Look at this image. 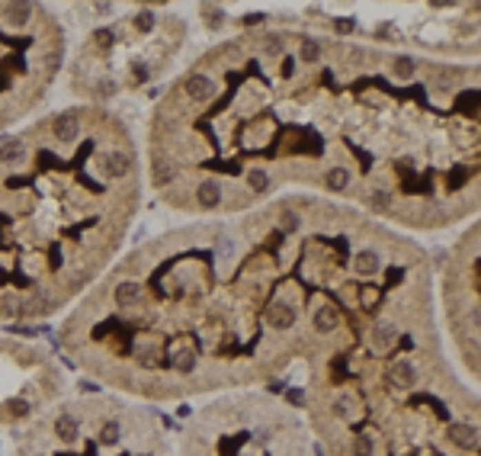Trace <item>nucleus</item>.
<instances>
[{"mask_svg": "<svg viewBox=\"0 0 481 456\" xmlns=\"http://www.w3.org/2000/svg\"><path fill=\"white\" fill-rule=\"evenodd\" d=\"M469 55L353 23L254 17L154 100L141 158L151 193L190 219L318 196L405 235L453 228L481 203Z\"/></svg>", "mask_w": 481, "mask_h": 456, "instance_id": "1", "label": "nucleus"}, {"mask_svg": "<svg viewBox=\"0 0 481 456\" xmlns=\"http://www.w3.org/2000/svg\"><path fill=\"white\" fill-rule=\"evenodd\" d=\"M481 228L472 222L446 251L440 264V306H443L446 335L453 341L462 370L472 376L481 373Z\"/></svg>", "mask_w": 481, "mask_h": 456, "instance_id": "9", "label": "nucleus"}, {"mask_svg": "<svg viewBox=\"0 0 481 456\" xmlns=\"http://www.w3.org/2000/svg\"><path fill=\"white\" fill-rule=\"evenodd\" d=\"M145 161L110 106L71 103L0 135V321H45L112 267Z\"/></svg>", "mask_w": 481, "mask_h": 456, "instance_id": "3", "label": "nucleus"}, {"mask_svg": "<svg viewBox=\"0 0 481 456\" xmlns=\"http://www.w3.org/2000/svg\"><path fill=\"white\" fill-rule=\"evenodd\" d=\"M174 456H318L302 411L260 389L215 395L186 418Z\"/></svg>", "mask_w": 481, "mask_h": 456, "instance_id": "7", "label": "nucleus"}, {"mask_svg": "<svg viewBox=\"0 0 481 456\" xmlns=\"http://www.w3.org/2000/svg\"><path fill=\"white\" fill-rule=\"evenodd\" d=\"M186 39L183 19L154 7H129L125 17L90 29L71 65V90L81 103L139 90L176 58Z\"/></svg>", "mask_w": 481, "mask_h": 456, "instance_id": "6", "label": "nucleus"}, {"mask_svg": "<svg viewBox=\"0 0 481 456\" xmlns=\"http://www.w3.org/2000/svg\"><path fill=\"white\" fill-rule=\"evenodd\" d=\"M61 399V373L42 347L0 337V428L19 430Z\"/></svg>", "mask_w": 481, "mask_h": 456, "instance_id": "10", "label": "nucleus"}, {"mask_svg": "<svg viewBox=\"0 0 481 456\" xmlns=\"http://www.w3.org/2000/svg\"><path fill=\"white\" fill-rule=\"evenodd\" d=\"M305 366L318 456H481L475 386L443 354L436 273Z\"/></svg>", "mask_w": 481, "mask_h": 456, "instance_id": "4", "label": "nucleus"}, {"mask_svg": "<svg viewBox=\"0 0 481 456\" xmlns=\"http://www.w3.org/2000/svg\"><path fill=\"white\" fill-rule=\"evenodd\" d=\"M433 261L405 232L318 196L193 219L119 254L58 325L74 370L132 402L257 389L350 344Z\"/></svg>", "mask_w": 481, "mask_h": 456, "instance_id": "2", "label": "nucleus"}, {"mask_svg": "<svg viewBox=\"0 0 481 456\" xmlns=\"http://www.w3.org/2000/svg\"><path fill=\"white\" fill-rule=\"evenodd\" d=\"M68 55L55 10L32 0H0V135L19 129L48 100Z\"/></svg>", "mask_w": 481, "mask_h": 456, "instance_id": "8", "label": "nucleus"}, {"mask_svg": "<svg viewBox=\"0 0 481 456\" xmlns=\"http://www.w3.org/2000/svg\"><path fill=\"white\" fill-rule=\"evenodd\" d=\"M10 456H174L164 421L141 402L83 392L52 402L13 434Z\"/></svg>", "mask_w": 481, "mask_h": 456, "instance_id": "5", "label": "nucleus"}]
</instances>
